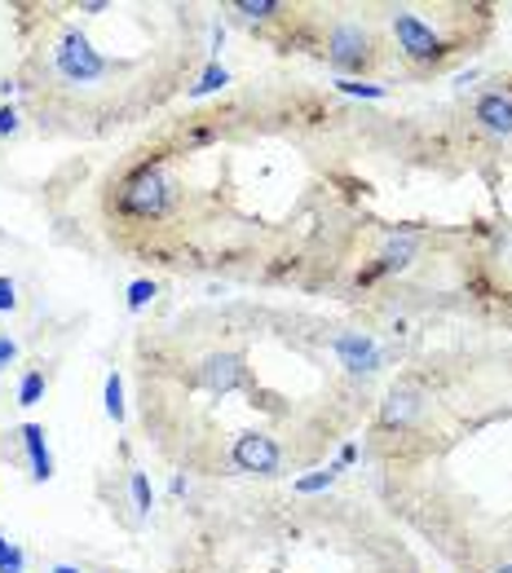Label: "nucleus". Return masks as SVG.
<instances>
[{
  "label": "nucleus",
  "mask_w": 512,
  "mask_h": 573,
  "mask_svg": "<svg viewBox=\"0 0 512 573\" xmlns=\"http://www.w3.org/2000/svg\"><path fill=\"white\" fill-rule=\"evenodd\" d=\"M49 62H53V76H58L62 85H71V89H93V85L111 80V71H116V62H111L102 49H93V40H89L85 31H76V27H67V31L53 40Z\"/></svg>",
  "instance_id": "obj_1"
},
{
  "label": "nucleus",
  "mask_w": 512,
  "mask_h": 573,
  "mask_svg": "<svg viewBox=\"0 0 512 573\" xmlns=\"http://www.w3.org/2000/svg\"><path fill=\"white\" fill-rule=\"evenodd\" d=\"M120 213L128 221H159L173 213L177 204V181L168 177L164 164H141L137 172H128L120 181Z\"/></svg>",
  "instance_id": "obj_2"
},
{
  "label": "nucleus",
  "mask_w": 512,
  "mask_h": 573,
  "mask_svg": "<svg viewBox=\"0 0 512 573\" xmlns=\"http://www.w3.org/2000/svg\"><path fill=\"white\" fill-rule=\"evenodd\" d=\"M393 36H397V49L411 58V62H437L446 53V40L411 9H397L393 13Z\"/></svg>",
  "instance_id": "obj_3"
},
{
  "label": "nucleus",
  "mask_w": 512,
  "mask_h": 573,
  "mask_svg": "<svg viewBox=\"0 0 512 573\" xmlns=\"http://www.w3.org/2000/svg\"><path fill=\"white\" fill-rule=\"evenodd\" d=\"M372 36L358 22H336L327 36V62L336 71H367L372 67Z\"/></svg>",
  "instance_id": "obj_4"
},
{
  "label": "nucleus",
  "mask_w": 512,
  "mask_h": 573,
  "mask_svg": "<svg viewBox=\"0 0 512 573\" xmlns=\"http://www.w3.org/2000/svg\"><path fill=\"white\" fill-rule=\"evenodd\" d=\"M230 458H235V467H239V472H253V476H274V472L283 467V451H278V442H274V437H265V433H244V437H235Z\"/></svg>",
  "instance_id": "obj_5"
},
{
  "label": "nucleus",
  "mask_w": 512,
  "mask_h": 573,
  "mask_svg": "<svg viewBox=\"0 0 512 573\" xmlns=\"http://www.w3.org/2000/svg\"><path fill=\"white\" fill-rule=\"evenodd\" d=\"M332 348H336V357H341V366H345L349 375H376V371H381V344L372 340V336H363V332L336 336Z\"/></svg>",
  "instance_id": "obj_6"
},
{
  "label": "nucleus",
  "mask_w": 512,
  "mask_h": 573,
  "mask_svg": "<svg viewBox=\"0 0 512 573\" xmlns=\"http://www.w3.org/2000/svg\"><path fill=\"white\" fill-rule=\"evenodd\" d=\"M199 379L213 388V393H235L248 384V366L239 353H213L204 366H199Z\"/></svg>",
  "instance_id": "obj_7"
},
{
  "label": "nucleus",
  "mask_w": 512,
  "mask_h": 573,
  "mask_svg": "<svg viewBox=\"0 0 512 573\" xmlns=\"http://www.w3.org/2000/svg\"><path fill=\"white\" fill-rule=\"evenodd\" d=\"M473 119H477V128H482L486 137L512 141V98L509 93H482V98L473 102Z\"/></svg>",
  "instance_id": "obj_8"
},
{
  "label": "nucleus",
  "mask_w": 512,
  "mask_h": 573,
  "mask_svg": "<svg viewBox=\"0 0 512 573\" xmlns=\"http://www.w3.org/2000/svg\"><path fill=\"white\" fill-rule=\"evenodd\" d=\"M415 411H420V393H415V388H393V393L384 397L381 424H384V428H402V424H406Z\"/></svg>",
  "instance_id": "obj_9"
},
{
  "label": "nucleus",
  "mask_w": 512,
  "mask_h": 573,
  "mask_svg": "<svg viewBox=\"0 0 512 573\" xmlns=\"http://www.w3.org/2000/svg\"><path fill=\"white\" fill-rule=\"evenodd\" d=\"M22 446H27V455H31V476H36V481H49V476H53V458L45 451V428H40V424H22Z\"/></svg>",
  "instance_id": "obj_10"
},
{
  "label": "nucleus",
  "mask_w": 512,
  "mask_h": 573,
  "mask_svg": "<svg viewBox=\"0 0 512 573\" xmlns=\"http://www.w3.org/2000/svg\"><path fill=\"white\" fill-rule=\"evenodd\" d=\"M415 247H420V238H415V234H397V238H388V243H384L381 269H406V265H411V256H415Z\"/></svg>",
  "instance_id": "obj_11"
},
{
  "label": "nucleus",
  "mask_w": 512,
  "mask_h": 573,
  "mask_svg": "<svg viewBox=\"0 0 512 573\" xmlns=\"http://www.w3.org/2000/svg\"><path fill=\"white\" fill-rule=\"evenodd\" d=\"M230 85V76H226V67L221 62H213L204 76H199V85L190 89V98H204V93H217V89H226Z\"/></svg>",
  "instance_id": "obj_12"
},
{
  "label": "nucleus",
  "mask_w": 512,
  "mask_h": 573,
  "mask_svg": "<svg viewBox=\"0 0 512 573\" xmlns=\"http://www.w3.org/2000/svg\"><path fill=\"white\" fill-rule=\"evenodd\" d=\"M45 397V371H27L18 384V406H36Z\"/></svg>",
  "instance_id": "obj_13"
},
{
  "label": "nucleus",
  "mask_w": 512,
  "mask_h": 573,
  "mask_svg": "<svg viewBox=\"0 0 512 573\" xmlns=\"http://www.w3.org/2000/svg\"><path fill=\"white\" fill-rule=\"evenodd\" d=\"M107 415H111L116 424L125 419V379H120L116 371L107 375Z\"/></svg>",
  "instance_id": "obj_14"
},
{
  "label": "nucleus",
  "mask_w": 512,
  "mask_h": 573,
  "mask_svg": "<svg viewBox=\"0 0 512 573\" xmlns=\"http://www.w3.org/2000/svg\"><path fill=\"white\" fill-rule=\"evenodd\" d=\"M132 503H137V516H150V503H155V494H150V481H146V472H132Z\"/></svg>",
  "instance_id": "obj_15"
},
{
  "label": "nucleus",
  "mask_w": 512,
  "mask_h": 573,
  "mask_svg": "<svg viewBox=\"0 0 512 573\" xmlns=\"http://www.w3.org/2000/svg\"><path fill=\"white\" fill-rule=\"evenodd\" d=\"M244 18H274V13H283V4L278 0H239L235 4Z\"/></svg>",
  "instance_id": "obj_16"
},
{
  "label": "nucleus",
  "mask_w": 512,
  "mask_h": 573,
  "mask_svg": "<svg viewBox=\"0 0 512 573\" xmlns=\"http://www.w3.org/2000/svg\"><path fill=\"white\" fill-rule=\"evenodd\" d=\"M332 481H336V467L314 472V476H301V481H296V494H318V490H327Z\"/></svg>",
  "instance_id": "obj_17"
},
{
  "label": "nucleus",
  "mask_w": 512,
  "mask_h": 573,
  "mask_svg": "<svg viewBox=\"0 0 512 573\" xmlns=\"http://www.w3.org/2000/svg\"><path fill=\"white\" fill-rule=\"evenodd\" d=\"M155 296V283L150 278H137V283H128V309H146V300Z\"/></svg>",
  "instance_id": "obj_18"
},
{
  "label": "nucleus",
  "mask_w": 512,
  "mask_h": 573,
  "mask_svg": "<svg viewBox=\"0 0 512 573\" xmlns=\"http://www.w3.org/2000/svg\"><path fill=\"white\" fill-rule=\"evenodd\" d=\"M336 89H341V93H354V98H384L381 85H358V80H341Z\"/></svg>",
  "instance_id": "obj_19"
},
{
  "label": "nucleus",
  "mask_w": 512,
  "mask_h": 573,
  "mask_svg": "<svg viewBox=\"0 0 512 573\" xmlns=\"http://www.w3.org/2000/svg\"><path fill=\"white\" fill-rule=\"evenodd\" d=\"M22 565H27V561H22V552H18V547H9V556L0 561V573H22Z\"/></svg>",
  "instance_id": "obj_20"
},
{
  "label": "nucleus",
  "mask_w": 512,
  "mask_h": 573,
  "mask_svg": "<svg viewBox=\"0 0 512 573\" xmlns=\"http://www.w3.org/2000/svg\"><path fill=\"white\" fill-rule=\"evenodd\" d=\"M13 305H18V296H13V283H9V278H0V314H4V309H13Z\"/></svg>",
  "instance_id": "obj_21"
},
{
  "label": "nucleus",
  "mask_w": 512,
  "mask_h": 573,
  "mask_svg": "<svg viewBox=\"0 0 512 573\" xmlns=\"http://www.w3.org/2000/svg\"><path fill=\"white\" fill-rule=\"evenodd\" d=\"M13 357H18V344L9 340V336H0V366H9Z\"/></svg>",
  "instance_id": "obj_22"
},
{
  "label": "nucleus",
  "mask_w": 512,
  "mask_h": 573,
  "mask_svg": "<svg viewBox=\"0 0 512 573\" xmlns=\"http://www.w3.org/2000/svg\"><path fill=\"white\" fill-rule=\"evenodd\" d=\"M13 128H18V111H13V107H4V111H0V137H4V132H13Z\"/></svg>",
  "instance_id": "obj_23"
},
{
  "label": "nucleus",
  "mask_w": 512,
  "mask_h": 573,
  "mask_svg": "<svg viewBox=\"0 0 512 573\" xmlns=\"http://www.w3.org/2000/svg\"><path fill=\"white\" fill-rule=\"evenodd\" d=\"M80 13H107V4L102 0H89V4H80Z\"/></svg>",
  "instance_id": "obj_24"
},
{
  "label": "nucleus",
  "mask_w": 512,
  "mask_h": 573,
  "mask_svg": "<svg viewBox=\"0 0 512 573\" xmlns=\"http://www.w3.org/2000/svg\"><path fill=\"white\" fill-rule=\"evenodd\" d=\"M53 573H80L76 565H53Z\"/></svg>",
  "instance_id": "obj_25"
},
{
  "label": "nucleus",
  "mask_w": 512,
  "mask_h": 573,
  "mask_svg": "<svg viewBox=\"0 0 512 573\" xmlns=\"http://www.w3.org/2000/svg\"><path fill=\"white\" fill-rule=\"evenodd\" d=\"M9 547H13V543H4V539H0V561H4V556H9Z\"/></svg>",
  "instance_id": "obj_26"
},
{
  "label": "nucleus",
  "mask_w": 512,
  "mask_h": 573,
  "mask_svg": "<svg viewBox=\"0 0 512 573\" xmlns=\"http://www.w3.org/2000/svg\"><path fill=\"white\" fill-rule=\"evenodd\" d=\"M495 573H512V565H500V570H495Z\"/></svg>",
  "instance_id": "obj_27"
}]
</instances>
